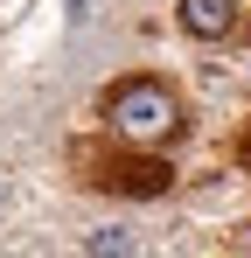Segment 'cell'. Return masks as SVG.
<instances>
[{
    "label": "cell",
    "mask_w": 251,
    "mask_h": 258,
    "mask_svg": "<svg viewBox=\"0 0 251 258\" xmlns=\"http://www.w3.org/2000/svg\"><path fill=\"white\" fill-rule=\"evenodd\" d=\"M181 28L196 42H223L237 28V0H181Z\"/></svg>",
    "instance_id": "obj_3"
},
{
    "label": "cell",
    "mask_w": 251,
    "mask_h": 258,
    "mask_svg": "<svg viewBox=\"0 0 251 258\" xmlns=\"http://www.w3.org/2000/svg\"><path fill=\"white\" fill-rule=\"evenodd\" d=\"M91 251H133V237H126V230H98V237H91Z\"/></svg>",
    "instance_id": "obj_4"
},
{
    "label": "cell",
    "mask_w": 251,
    "mask_h": 258,
    "mask_svg": "<svg viewBox=\"0 0 251 258\" xmlns=\"http://www.w3.org/2000/svg\"><path fill=\"white\" fill-rule=\"evenodd\" d=\"M237 154H244V168H251V133H244V147H237Z\"/></svg>",
    "instance_id": "obj_6"
},
{
    "label": "cell",
    "mask_w": 251,
    "mask_h": 258,
    "mask_svg": "<svg viewBox=\"0 0 251 258\" xmlns=\"http://www.w3.org/2000/svg\"><path fill=\"white\" fill-rule=\"evenodd\" d=\"M70 168L77 181L105 188V196H167L174 188V168L147 147H126V140H77L70 147Z\"/></svg>",
    "instance_id": "obj_2"
},
{
    "label": "cell",
    "mask_w": 251,
    "mask_h": 258,
    "mask_svg": "<svg viewBox=\"0 0 251 258\" xmlns=\"http://www.w3.org/2000/svg\"><path fill=\"white\" fill-rule=\"evenodd\" d=\"M230 244H237V251H251V223H244V230H237V237H230Z\"/></svg>",
    "instance_id": "obj_5"
},
{
    "label": "cell",
    "mask_w": 251,
    "mask_h": 258,
    "mask_svg": "<svg viewBox=\"0 0 251 258\" xmlns=\"http://www.w3.org/2000/svg\"><path fill=\"white\" fill-rule=\"evenodd\" d=\"M98 112H105V133L126 147H174L189 133V112H181L167 77H119Z\"/></svg>",
    "instance_id": "obj_1"
}]
</instances>
